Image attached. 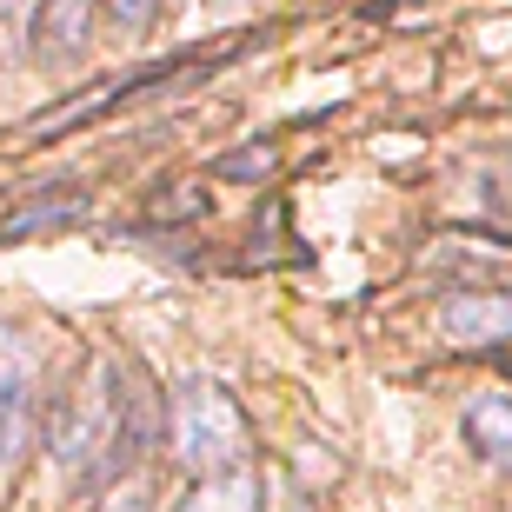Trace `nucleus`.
Listing matches in <instances>:
<instances>
[{
    "label": "nucleus",
    "instance_id": "0eeeda50",
    "mask_svg": "<svg viewBox=\"0 0 512 512\" xmlns=\"http://www.w3.org/2000/svg\"><path fill=\"white\" fill-rule=\"evenodd\" d=\"M40 20H47V47L54 54H80L87 47V0H40Z\"/></svg>",
    "mask_w": 512,
    "mask_h": 512
},
{
    "label": "nucleus",
    "instance_id": "1a4fd4ad",
    "mask_svg": "<svg viewBox=\"0 0 512 512\" xmlns=\"http://www.w3.org/2000/svg\"><path fill=\"white\" fill-rule=\"evenodd\" d=\"M107 7H114V20H120V27H147L160 0H107Z\"/></svg>",
    "mask_w": 512,
    "mask_h": 512
},
{
    "label": "nucleus",
    "instance_id": "20e7f679",
    "mask_svg": "<svg viewBox=\"0 0 512 512\" xmlns=\"http://www.w3.org/2000/svg\"><path fill=\"white\" fill-rule=\"evenodd\" d=\"M439 333L453 346H506L512 340V300L506 293H453L439 306Z\"/></svg>",
    "mask_w": 512,
    "mask_h": 512
},
{
    "label": "nucleus",
    "instance_id": "39448f33",
    "mask_svg": "<svg viewBox=\"0 0 512 512\" xmlns=\"http://www.w3.org/2000/svg\"><path fill=\"white\" fill-rule=\"evenodd\" d=\"M466 439L479 446V459H493L512 473V399L493 393V399H473L466 406Z\"/></svg>",
    "mask_w": 512,
    "mask_h": 512
},
{
    "label": "nucleus",
    "instance_id": "7ed1b4c3",
    "mask_svg": "<svg viewBox=\"0 0 512 512\" xmlns=\"http://www.w3.org/2000/svg\"><path fill=\"white\" fill-rule=\"evenodd\" d=\"M34 406H40V373L34 353L14 326H0V479L14 473L34 446Z\"/></svg>",
    "mask_w": 512,
    "mask_h": 512
},
{
    "label": "nucleus",
    "instance_id": "423d86ee",
    "mask_svg": "<svg viewBox=\"0 0 512 512\" xmlns=\"http://www.w3.org/2000/svg\"><path fill=\"white\" fill-rule=\"evenodd\" d=\"M180 512H260V499H253V479L233 466V473H207L200 479Z\"/></svg>",
    "mask_w": 512,
    "mask_h": 512
},
{
    "label": "nucleus",
    "instance_id": "f03ea898",
    "mask_svg": "<svg viewBox=\"0 0 512 512\" xmlns=\"http://www.w3.org/2000/svg\"><path fill=\"white\" fill-rule=\"evenodd\" d=\"M247 453V419L220 380H187L173 393V459L187 473H233Z\"/></svg>",
    "mask_w": 512,
    "mask_h": 512
},
{
    "label": "nucleus",
    "instance_id": "f257e3e1",
    "mask_svg": "<svg viewBox=\"0 0 512 512\" xmlns=\"http://www.w3.org/2000/svg\"><path fill=\"white\" fill-rule=\"evenodd\" d=\"M147 446V393L120 373V360H94L80 399L54 419V473L74 486H107Z\"/></svg>",
    "mask_w": 512,
    "mask_h": 512
},
{
    "label": "nucleus",
    "instance_id": "6e6552de",
    "mask_svg": "<svg viewBox=\"0 0 512 512\" xmlns=\"http://www.w3.org/2000/svg\"><path fill=\"white\" fill-rule=\"evenodd\" d=\"M34 27H40V0H0V54L7 60L27 54Z\"/></svg>",
    "mask_w": 512,
    "mask_h": 512
}]
</instances>
